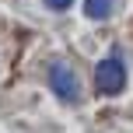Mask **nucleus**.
<instances>
[{
  "instance_id": "nucleus-4",
  "label": "nucleus",
  "mask_w": 133,
  "mask_h": 133,
  "mask_svg": "<svg viewBox=\"0 0 133 133\" xmlns=\"http://www.w3.org/2000/svg\"><path fill=\"white\" fill-rule=\"evenodd\" d=\"M74 0H46V7H53V11H66Z\"/></svg>"
},
{
  "instance_id": "nucleus-3",
  "label": "nucleus",
  "mask_w": 133,
  "mask_h": 133,
  "mask_svg": "<svg viewBox=\"0 0 133 133\" xmlns=\"http://www.w3.org/2000/svg\"><path fill=\"white\" fill-rule=\"evenodd\" d=\"M116 11V0H84V14L91 21H105Z\"/></svg>"
},
{
  "instance_id": "nucleus-1",
  "label": "nucleus",
  "mask_w": 133,
  "mask_h": 133,
  "mask_svg": "<svg viewBox=\"0 0 133 133\" xmlns=\"http://www.w3.org/2000/svg\"><path fill=\"white\" fill-rule=\"evenodd\" d=\"M95 88H98V95H119L126 88V66H123L119 53L105 56L95 66Z\"/></svg>"
},
{
  "instance_id": "nucleus-2",
  "label": "nucleus",
  "mask_w": 133,
  "mask_h": 133,
  "mask_svg": "<svg viewBox=\"0 0 133 133\" xmlns=\"http://www.w3.org/2000/svg\"><path fill=\"white\" fill-rule=\"evenodd\" d=\"M49 88H53L56 98H63V102H77L81 98L77 74H74L66 63H53V66H49Z\"/></svg>"
}]
</instances>
